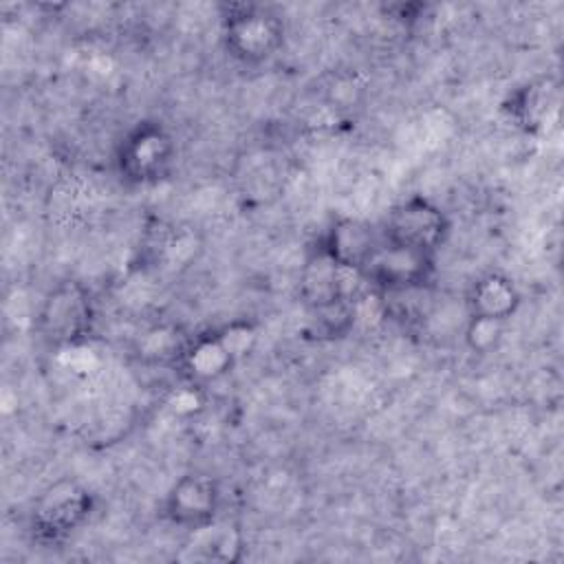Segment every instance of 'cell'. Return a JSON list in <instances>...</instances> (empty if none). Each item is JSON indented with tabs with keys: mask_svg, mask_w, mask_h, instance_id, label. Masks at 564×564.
Listing matches in <instances>:
<instances>
[{
	"mask_svg": "<svg viewBox=\"0 0 564 564\" xmlns=\"http://www.w3.org/2000/svg\"><path fill=\"white\" fill-rule=\"evenodd\" d=\"M95 324L90 291L79 280L57 282L42 300L35 315V330L48 346L82 344Z\"/></svg>",
	"mask_w": 564,
	"mask_h": 564,
	"instance_id": "obj_3",
	"label": "cell"
},
{
	"mask_svg": "<svg viewBox=\"0 0 564 564\" xmlns=\"http://www.w3.org/2000/svg\"><path fill=\"white\" fill-rule=\"evenodd\" d=\"M379 229L381 238L390 245L436 256L449 236L452 223L432 198L412 194L386 214Z\"/></svg>",
	"mask_w": 564,
	"mask_h": 564,
	"instance_id": "obj_4",
	"label": "cell"
},
{
	"mask_svg": "<svg viewBox=\"0 0 564 564\" xmlns=\"http://www.w3.org/2000/svg\"><path fill=\"white\" fill-rule=\"evenodd\" d=\"M560 101V86L553 77H538L516 88L505 101L509 117L527 132H538L551 119Z\"/></svg>",
	"mask_w": 564,
	"mask_h": 564,
	"instance_id": "obj_11",
	"label": "cell"
},
{
	"mask_svg": "<svg viewBox=\"0 0 564 564\" xmlns=\"http://www.w3.org/2000/svg\"><path fill=\"white\" fill-rule=\"evenodd\" d=\"M95 507V496L75 480L51 485L33 505L31 531L42 544H57L86 524Z\"/></svg>",
	"mask_w": 564,
	"mask_h": 564,
	"instance_id": "obj_5",
	"label": "cell"
},
{
	"mask_svg": "<svg viewBox=\"0 0 564 564\" xmlns=\"http://www.w3.org/2000/svg\"><path fill=\"white\" fill-rule=\"evenodd\" d=\"M176 161V139L156 119L137 121L119 141L117 172L130 185H154L163 181Z\"/></svg>",
	"mask_w": 564,
	"mask_h": 564,
	"instance_id": "obj_2",
	"label": "cell"
},
{
	"mask_svg": "<svg viewBox=\"0 0 564 564\" xmlns=\"http://www.w3.org/2000/svg\"><path fill=\"white\" fill-rule=\"evenodd\" d=\"M502 333H505V324H500V322L469 317L465 337L474 352H491L500 344Z\"/></svg>",
	"mask_w": 564,
	"mask_h": 564,
	"instance_id": "obj_14",
	"label": "cell"
},
{
	"mask_svg": "<svg viewBox=\"0 0 564 564\" xmlns=\"http://www.w3.org/2000/svg\"><path fill=\"white\" fill-rule=\"evenodd\" d=\"M436 271V256L381 242L361 278L372 282L381 293L423 291Z\"/></svg>",
	"mask_w": 564,
	"mask_h": 564,
	"instance_id": "obj_7",
	"label": "cell"
},
{
	"mask_svg": "<svg viewBox=\"0 0 564 564\" xmlns=\"http://www.w3.org/2000/svg\"><path fill=\"white\" fill-rule=\"evenodd\" d=\"M236 359H238V352L231 348L223 330L203 333L189 339L178 357L183 372L192 381H200V383L225 377L236 364Z\"/></svg>",
	"mask_w": 564,
	"mask_h": 564,
	"instance_id": "obj_9",
	"label": "cell"
},
{
	"mask_svg": "<svg viewBox=\"0 0 564 564\" xmlns=\"http://www.w3.org/2000/svg\"><path fill=\"white\" fill-rule=\"evenodd\" d=\"M220 33L227 53L240 64H264L284 44V20L264 4L231 2L223 7Z\"/></svg>",
	"mask_w": 564,
	"mask_h": 564,
	"instance_id": "obj_1",
	"label": "cell"
},
{
	"mask_svg": "<svg viewBox=\"0 0 564 564\" xmlns=\"http://www.w3.org/2000/svg\"><path fill=\"white\" fill-rule=\"evenodd\" d=\"M308 326L306 333L313 335V339L319 341H333L339 337H346L357 319V311L352 304V297H341L337 302L308 308Z\"/></svg>",
	"mask_w": 564,
	"mask_h": 564,
	"instance_id": "obj_13",
	"label": "cell"
},
{
	"mask_svg": "<svg viewBox=\"0 0 564 564\" xmlns=\"http://www.w3.org/2000/svg\"><path fill=\"white\" fill-rule=\"evenodd\" d=\"M355 275L335 264L319 247L308 256L300 275V295L306 308H317L341 297H350L346 289V278Z\"/></svg>",
	"mask_w": 564,
	"mask_h": 564,
	"instance_id": "obj_12",
	"label": "cell"
},
{
	"mask_svg": "<svg viewBox=\"0 0 564 564\" xmlns=\"http://www.w3.org/2000/svg\"><path fill=\"white\" fill-rule=\"evenodd\" d=\"M381 229L364 218L341 216L330 223L319 240V249L344 271L361 278L364 269L381 247Z\"/></svg>",
	"mask_w": 564,
	"mask_h": 564,
	"instance_id": "obj_8",
	"label": "cell"
},
{
	"mask_svg": "<svg viewBox=\"0 0 564 564\" xmlns=\"http://www.w3.org/2000/svg\"><path fill=\"white\" fill-rule=\"evenodd\" d=\"M220 500V485L214 476L189 471L170 485L163 498V516L187 531H203L216 522Z\"/></svg>",
	"mask_w": 564,
	"mask_h": 564,
	"instance_id": "obj_6",
	"label": "cell"
},
{
	"mask_svg": "<svg viewBox=\"0 0 564 564\" xmlns=\"http://www.w3.org/2000/svg\"><path fill=\"white\" fill-rule=\"evenodd\" d=\"M522 295L511 278L491 271L480 275L467 293L469 317L507 324L520 308Z\"/></svg>",
	"mask_w": 564,
	"mask_h": 564,
	"instance_id": "obj_10",
	"label": "cell"
}]
</instances>
